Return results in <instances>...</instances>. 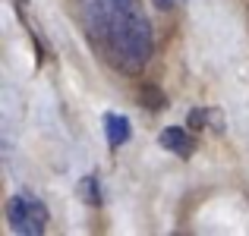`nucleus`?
I'll return each mask as SVG.
<instances>
[{
  "instance_id": "nucleus-1",
  "label": "nucleus",
  "mask_w": 249,
  "mask_h": 236,
  "mask_svg": "<svg viewBox=\"0 0 249 236\" xmlns=\"http://www.w3.org/2000/svg\"><path fill=\"white\" fill-rule=\"evenodd\" d=\"M79 19L91 51L123 76L148 67L155 32L139 0H79Z\"/></svg>"
},
{
  "instance_id": "nucleus-2",
  "label": "nucleus",
  "mask_w": 249,
  "mask_h": 236,
  "mask_svg": "<svg viewBox=\"0 0 249 236\" xmlns=\"http://www.w3.org/2000/svg\"><path fill=\"white\" fill-rule=\"evenodd\" d=\"M6 224L19 236H41L48 227V211L32 195H13L6 202Z\"/></svg>"
},
{
  "instance_id": "nucleus-3",
  "label": "nucleus",
  "mask_w": 249,
  "mask_h": 236,
  "mask_svg": "<svg viewBox=\"0 0 249 236\" xmlns=\"http://www.w3.org/2000/svg\"><path fill=\"white\" fill-rule=\"evenodd\" d=\"M158 139H161V148L174 152L177 157H189L196 152V135H189L183 126H167Z\"/></svg>"
},
{
  "instance_id": "nucleus-4",
  "label": "nucleus",
  "mask_w": 249,
  "mask_h": 236,
  "mask_svg": "<svg viewBox=\"0 0 249 236\" xmlns=\"http://www.w3.org/2000/svg\"><path fill=\"white\" fill-rule=\"evenodd\" d=\"M104 133H107V145L110 148H120L123 142H129L133 126H129V120L123 114H104Z\"/></svg>"
},
{
  "instance_id": "nucleus-5",
  "label": "nucleus",
  "mask_w": 249,
  "mask_h": 236,
  "mask_svg": "<svg viewBox=\"0 0 249 236\" xmlns=\"http://www.w3.org/2000/svg\"><path fill=\"white\" fill-rule=\"evenodd\" d=\"M79 192H82V199L89 202V205H101V189H98L95 176H85V180L79 183Z\"/></svg>"
},
{
  "instance_id": "nucleus-6",
  "label": "nucleus",
  "mask_w": 249,
  "mask_h": 236,
  "mask_svg": "<svg viewBox=\"0 0 249 236\" xmlns=\"http://www.w3.org/2000/svg\"><path fill=\"white\" fill-rule=\"evenodd\" d=\"M152 3H155V10H161V13L174 10V0H152Z\"/></svg>"
}]
</instances>
